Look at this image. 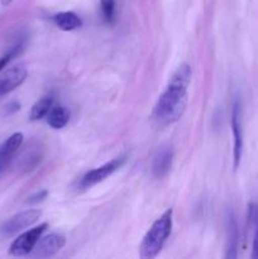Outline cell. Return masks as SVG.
I'll use <instances>...</instances> for the list:
<instances>
[{
  "label": "cell",
  "mask_w": 258,
  "mask_h": 259,
  "mask_svg": "<svg viewBox=\"0 0 258 259\" xmlns=\"http://www.w3.org/2000/svg\"><path fill=\"white\" fill-rule=\"evenodd\" d=\"M191 75L192 70L189 63H182L175 71L152 111L151 118L156 125H171L181 118L186 110L187 89L191 82Z\"/></svg>",
  "instance_id": "6da1fadb"
},
{
  "label": "cell",
  "mask_w": 258,
  "mask_h": 259,
  "mask_svg": "<svg viewBox=\"0 0 258 259\" xmlns=\"http://www.w3.org/2000/svg\"><path fill=\"white\" fill-rule=\"evenodd\" d=\"M172 209L166 210L156 222L152 224L151 229L144 235L139 247V255L143 259H152L159 254L164 243L168 239L172 232Z\"/></svg>",
  "instance_id": "7a4b0ae2"
},
{
  "label": "cell",
  "mask_w": 258,
  "mask_h": 259,
  "mask_svg": "<svg viewBox=\"0 0 258 259\" xmlns=\"http://www.w3.org/2000/svg\"><path fill=\"white\" fill-rule=\"evenodd\" d=\"M48 228L47 223L38 225V227L29 229L28 232H24L20 234L9 247V254L14 257H25L30 255L34 247L37 245L38 240L42 238V234Z\"/></svg>",
  "instance_id": "3957f363"
},
{
  "label": "cell",
  "mask_w": 258,
  "mask_h": 259,
  "mask_svg": "<svg viewBox=\"0 0 258 259\" xmlns=\"http://www.w3.org/2000/svg\"><path fill=\"white\" fill-rule=\"evenodd\" d=\"M125 163V157H119V158H114L111 161L106 162L103 166L94 168L91 171L86 172L78 181V189L80 190H88L90 187L95 186V185L100 184L104 180L110 177L114 172L118 171L123 164Z\"/></svg>",
  "instance_id": "277c9868"
},
{
  "label": "cell",
  "mask_w": 258,
  "mask_h": 259,
  "mask_svg": "<svg viewBox=\"0 0 258 259\" xmlns=\"http://www.w3.org/2000/svg\"><path fill=\"white\" fill-rule=\"evenodd\" d=\"M42 217V211L38 209H29L24 210L22 212H18L14 217L9 218L4 224L0 227V234L4 238H10L15 235L17 233L32 227L34 223L38 222V219Z\"/></svg>",
  "instance_id": "5b68a950"
},
{
  "label": "cell",
  "mask_w": 258,
  "mask_h": 259,
  "mask_svg": "<svg viewBox=\"0 0 258 259\" xmlns=\"http://www.w3.org/2000/svg\"><path fill=\"white\" fill-rule=\"evenodd\" d=\"M66 244V238L62 234L52 233L38 240L37 245L34 247L33 252L30 253L32 257L35 258H48L55 255L60 252Z\"/></svg>",
  "instance_id": "8992f818"
},
{
  "label": "cell",
  "mask_w": 258,
  "mask_h": 259,
  "mask_svg": "<svg viewBox=\"0 0 258 259\" xmlns=\"http://www.w3.org/2000/svg\"><path fill=\"white\" fill-rule=\"evenodd\" d=\"M28 71L24 66H14L0 75V98L12 93L25 81Z\"/></svg>",
  "instance_id": "52a82bcc"
},
{
  "label": "cell",
  "mask_w": 258,
  "mask_h": 259,
  "mask_svg": "<svg viewBox=\"0 0 258 259\" xmlns=\"http://www.w3.org/2000/svg\"><path fill=\"white\" fill-rule=\"evenodd\" d=\"M232 132L234 138V148H233V161H234V169L239 167L243 156V131L242 121H240V105L235 101L232 110Z\"/></svg>",
  "instance_id": "ba28073f"
},
{
  "label": "cell",
  "mask_w": 258,
  "mask_h": 259,
  "mask_svg": "<svg viewBox=\"0 0 258 259\" xmlns=\"http://www.w3.org/2000/svg\"><path fill=\"white\" fill-rule=\"evenodd\" d=\"M174 162V151L169 146H161L154 153L151 163V171L153 177L162 179L169 172Z\"/></svg>",
  "instance_id": "9c48e42d"
},
{
  "label": "cell",
  "mask_w": 258,
  "mask_h": 259,
  "mask_svg": "<svg viewBox=\"0 0 258 259\" xmlns=\"http://www.w3.org/2000/svg\"><path fill=\"white\" fill-rule=\"evenodd\" d=\"M23 138H24L23 134L18 132V133L12 134L3 143H0V172L7 166L8 162L12 159L15 152L18 151V148L22 146Z\"/></svg>",
  "instance_id": "30bf717a"
},
{
  "label": "cell",
  "mask_w": 258,
  "mask_h": 259,
  "mask_svg": "<svg viewBox=\"0 0 258 259\" xmlns=\"http://www.w3.org/2000/svg\"><path fill=\"white\" fill-rule=\"evenodd\" d=\"M53 22L61 30H65V32H71L82 25L81 18L73 12L57 13L56 15H53Z\"/></svg>",
  "instance_id": "8fae6325"
},
{
  "label": "cell",
  "mask_w": 258,
  "mask_h": 259,
  "mask_svg": "<svg viewBox=\"0 0 258 259\" xmlns=\"http://www.w3.org/2000/svg\"><path fill=\"white\" fill-rule=\"evenodd\" d=\"M70 120V113L62 105L52 106L50 113L47 114V123L53 129H62L67 125Z\"/></svg>",
  "instance_id": "7c38bea8"
},
{
  "label": "cell",
  "mask_w": 258,
  "mask_h": 259,
  "mask_svg": "<svg viewBox=\"0 0 258 259\" xmlns=\"http://www.w3.org/2000/svg\"><path fill=\"white\" fill-rule=\"evenodd\" d=\"M52 106H53L52 95H48V96H45V98L39 99V100L32 106V109H30V114H29L30 120L32 121L40 120L42 118L47 116V114L50 113Z\"/></svg>",
  "instance_id": "4fadbf2b"
},
{
  "label": "cell",
  "mask_w": 258,
  "mask_h": 259,
  "mask_svg": "<svg viewBox=\"0 0 258 259\" xmlns=\"http://www.w3.org/2000/svg\"><path fill=\"white\" fill-rule=\"evenodd\" d=\"M248 218L250 225L253 228V240H252V253L250 258L258 259V205L249 204L248 206Z\"/></svg>",
  "instance_id": "5bb4252c"
},
{
  "label": "cell",
  "mask_w": 258,
  "mask_h": 259,
  "mask_svg": "<svg viewBox=\"0 0 258 259\" xmlns=\"http://www.w3.org/2000/svg\"><path fill=\"white\" fill-rule=\"evenodd\" d=\"M229 239H228V253L227 258H235L237 257V224H235L234 219L230 218L229 220Z\"/></svg>",
  "instance_id": "9a60e30c"
},
{
  "label": "cell",
  "mask_w": 258,
  "mask_h": 259,
  "mask_svg": "<svg viewBox=\"0 0 258 259\" xmlns=\"http://www.w3.org/2000/svg\"><path fill=\"white\" fill-rule=\"evenodd\" d=\"M23 48H24V42H23V40H19V42L15 43V45L13 46V47L10 48L4 56L0 57V72L4 70V67H7V65L10 62V61L14 60V58L22 52Z\"/></svg>",
  "instance_id": "2e32d148"
},
{
  "label": "cell",
  "mask_w": 258,
  "mask_h": 259,
  "mask_svg": "<svg viewBox=\"0 0 258 259\" xmlns=\"http://www.w3.org/2000/svg\"><path fill=\"white\" fill-rule=\"evenodd\" d=\"M100 5L104 20L111 24L115 19V0H100Z\"/></svg>",
  "instance_id": "e0dca14e"
},
{
  "label": "cell",
  "mask_w": 258,
  "mask_h": 259,
  "mask_svg": "<svg viewBox=\"0 0 258 259\" xmlns=\"http://www.w3.org/2000/svg\"><path fill=\"white\" fill-rule=\"evenodd\" d=\"M47 195H48V191L43 190V191H39V192H37V194H34V195H32V196L28 197V200L25 202H27V204H37V202L43 201V200L47 197Z\"/></svg>",
  "instance_id": "ac0fdd59"
},
{
  "label": "cell",
  "mask_w": 258,
  "mask_h": 259,
  "mask_svg": "<svg viewBox=\"0 0 258 259\" xmlns=\"http://www.w3.org/2000/svg\"><path fill=\"white\" fill-rule=\"evenodd\" d=\"M12 2L13 0H2V4L4 5V7H7V5H9Z\"/></svg>",
  "instance_id": "d6986e66"
}]
</instances>
